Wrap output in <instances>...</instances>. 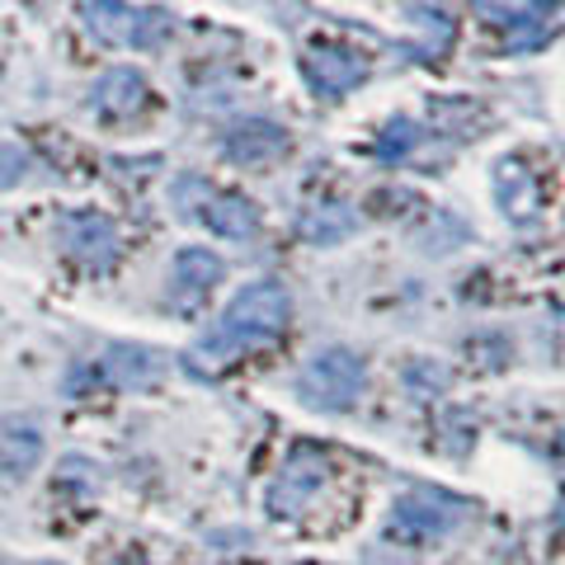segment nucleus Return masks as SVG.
Here are the masks:
<instances>
[{
  "label": "nucleus",
  "instance_id": "obj_1",
  "mask_svg": "<svg viewBox=\"0 0 565 565\" xmlns=\"http://www.w3.org/2000/svg\"><path fill=\"white\" fill-rule=\"evenodd\" d=\"M288 321H292V292L282 288L278 278H259L226 302L217 326H212L184 359H189L193 373H222V367L236 363L241 353L278 340V334L288 330Z\"/></svg>",
  "mask_w": 565,
  "mask_h": 565
},
{
  "label": "nucleus",
  "instance_id": "obj_2",
  "mask_svg": "<svg viewBox=\"0 0 565 565\" xmlns=\"http://www.w3.org/2000/svg\"><path fill=\"white\" fill-rule=\"evenodd\" d=\"M367 386V367L353 349H321L311 353V359L302 363V373H297V396H302V405H311V411H353Z\"/></svg>",
  "mask_w": 565,
  "mask_h": 565
},
{
  "label": "nucleus",
  "instance_id": "obj_3",
  "mask_svg": "<svg viewBox=\"0 0 565 565\" xmlns=\"http://www.w3.org/2000/svg\"><path fill=\"white\" fill-rule=\"evenodd\" d=\"M81 20L104 47H156L170 39L174 14L161 6H128V0H85Z\"/></svg>",
  "mask_w": 565,
  "mask_h": 565
},
{
  "label": "nucleus",
  "instance_id": "obj_4",
  "mask_svg": "<svg viewBox=\"0 0 565 565\" xmlns=\"http://www.w3.org/2000/svg\"><path fill=\"white\" fill-rule=\"evenodd\" d=\"M467 519V504L452 500L444 490H405L392 504V519H386V533L401 542H434L452 533L457 523Z\"/></svg>",
  "mask_w": 565,
  "mask_h": 565
},
{
  "label": "nucleus",
  "instance_id": "obj_5",
  "mask_svg": "<svg viewBox=\"0 0 565 565\" xmlns=\"http://www.w3.org/2000/svg\"><path fill=\"white\" fill-rule=\"evenodd\" d=\"M62 241L85 269H114V259L122 255L118 226L104 212H71V217H62Z\"/></svg>",
  "mask_w": 565,
  "mask_h": 565
},
{
  "label": "nucleus",
  "instance_id": "obj_6",
  "mask_svg": "<svg viewBox=\"0 0 565 565\" xmlns=\"http://www.w3.org/2000/svg\"><path fill=\"white\" fill-rule=\"evenodd\" d=\"M302 76H307V85L316 95L340 99L367 76V62L349 47H307L302 52Z\"/></svg>",
  "mask_w": 565,
  "mask_h": 565
},
{
  "label": "nucleus",
  "instance_id": "obj_7",
  "mask_svg": "<svg viewBox=\"0 0 565 565\" xmlns=\"http://www.w3.org/2000/svg\"><path fill=\"white\" fill-rule=\"evenodd\" d=\"M326 486V452H316V448H292L288 457V467H282L278 476V486L269 494V509L282 519V514H297V509H307L311 504V494Z\"/></svg>",
  "mask_w": 565,
  "mask_h": 565
},
{
  "label": "nucleus",
  "instance_id": "obj_8",
  "mask_svg": "<svg viewBox=\"0 0 565 565\" xmlns=\"http://www.w3.org/2000/svg\"><path fill=\"white\" fill-rule=\"evenodd\" d=\"M222 274H226V264H222V255H212L207 245H184L180 255H174V302L180 307H193V302H203V297L217 288L222 282Z\"/></svg>",
  "mask_w": 565,
  "mask_h": 565
},
{
  "label": "nucleus",
  "instance_id": "obj_9",
  "mask_svg": "<svg viewBox=\"0 0 565 565\" xmlns=\"http://www.w3.org/2000/svg\"><path fill=\"white\" fill-rule=\"evenodd\" d=\"M43 462V434L29 419H0V486L29 481V471Z\"/></svg>",
  "mask_w": 565,
  "mask_h": 565
},
{
  "label": "nucleus",
  "instance_id": "obj_10",
  "mask_svg": "<svg viewBox=\"0 0 565 565\" xmlns=\"http://www.w3.org/2000/svg\"><path fill=\"white\" fill-rule=\"evenodd\" d=\"M282 151H288V132L269 118H245L226 132V156H232L236 166H269Z\"/></svg>",
  "mask_w": 565,
  "mask_h": 565
},
{
  "label": "nucleus",
  "instance_id": "obj_11",
  "mask_svg": "<svg viewBox=\"0 0 565 565\" xmlns=\"http://www.w3.org/2000/svg\"><path fill=\"white\" fill-rule=\"evenodd\" d=\"M494 199H500V212L509 222H533L537 217V174L523 161H500L494 166Z\"/></svg>",
  "mask_w": 565,
  "mask_h": 565
},
{
  "label": "nucleus",
  "instance_id": "obj_12",
  "mask_svg": "<svg viewBox=\"0 0 565 565\" xmlns=\"http://www.w3.org/2000/svg\"><path fill=\"white\" fill-rule=\"evenodd\" d=\"M141 104H147V76L132 71V66L104 71V76L95 81V90H90V109L109 114V118H128V114L141 109Z\"/></svg>",
  "mask_w": 565,
  "mask_h": 565
},
{
  "label": "nucleus",
  "instance_id": "obj_13",
  "mask_svg": "<svg viewBox=\"0 0 565 565\" xmlns=\"http://www.w3.org/2000/svg\"><path fill=\"white\" fill-rule=\"evenodd\" d=\"M203 222L226 241H250L259 232V207L245 193H212L203 203Z\"/></svg>",
  "mask_w": 565,
  "mask_h": 565
},
{
  "label": "nucleus",
  "instance_id": "obj_14",
  "mask_svg": "<svg viewBox=\"0 0 565 565\" xmlns=\"http://www.w3.org/2000/svg\"><path fill=\"white\" fill-rule=\"evenodd\" d=\"M411 24L419 29V57L424 62H438L444 52L452 47V14L448 10H438V6H411Z\"/></svg>",
  "mask_w": 565,
  "mask_h": 565
},
{
  "label": "nucleus",
  "instance_id": "obj_15",
  "mask_svg": "<svg viewBox=\"0 0 565 565\" xmlns=\"http://www.w3.org/2000/svg\"><path fill=\"white\" fill-rule=\"evenodd\" d=\"M353 226H359V217H353L349 207L340 203H326V207H311L302 222H297V232H302L307 245H340Z\"/></svg>",
  "mask_w": 565,
  "mask_h": 565
},
{
  "label": "nucleus",
  "instance_id": "obj_16",
  "mask_svg": "<svg viewBox=\"0 0 565 565\" xmlns=\"http://www.w3.org/2000/svg\"><path fill=\"white\" fill-rule=\"evenodd\" d=\"M471 10L494 29H527V24H542V14L552 6L546 0H471Z\"/></svg>",
  "mask_w": 565,
  "mask_h": 565
},
{
  "label": "nucleus",
  "instance_id": "obj_17",
  "mask_svg": "<svg viewBox=\"0 0 565 565\" xmlns=\"http://www.w3.org/2000/svg\"><path fill=\"white\" fill-rule=\"evenodd\" d=\"M156 353L151 349H128V344H118L109 349V359H104V373H109L118 386H128V382H147L156 373Z\"/></svg>",
  "mask_w": 565,
  "mask_h": 565
},
{
  "label": "nucleus",
  "instance_id": "obj_18",
  "mask_svg": "<svg viewBox=\"0 0 565 565\" xmlns=\"http://www.w3.org/2000/svg\"><path fill=\"white\" fill-rule=\"evenodd\" d=\"M419 141V128L411 118H392L382 128V137H377V156L382 161H401V156H411V147Z\"/></svg>",
  "mask_w": 565,
  "mask_h": 565
},
{
  "label": "nucleus",
  "instance_id": "obj_19",
  "mask_svg": "<svg viewBox=\"0 0 565 565\" xmlns=\"http://www.w3.org/2000/svg\"><path fill=\"white\" fill-rule=\"evenodd\" d=\"M405 382H411V392L419 396V401H429V396H438V392H444V386H448V373H444V367H434V363H411V367H405Z\"/></svg>",
  "mask_w": 565,
  "mask_h": 565
},
{
  "label": "nucleus",
  "instance_id": "obj_20",
  "mask_svg": "<svg viewBox=\"0 0 565 565\" xmlns=\"http://www.w3.org/2000/svg\"><path fill=\"white\" fill-rule=\"evenodd\" d=\"M29 174V156L14 147V141H0V193L14 189Z\"/></svg>",
  "mask_w": 565,
  "mask_h": 565
},
{
  "label": "nucleus",
  "instance_id": "obj_21",
  "mask_svg": "<svg viewBox=\"0 0 565 565\" xmlns=\"http://www.w3.org/2000/svg\"><path fill=\"white\" fill-rule=\"evenodd\" d=\"M47 565H52V561H47Z\"/></svg>",
  "mask_w": 565,
  "mask_h": 565
}]
</instances>
